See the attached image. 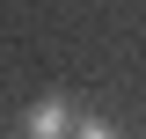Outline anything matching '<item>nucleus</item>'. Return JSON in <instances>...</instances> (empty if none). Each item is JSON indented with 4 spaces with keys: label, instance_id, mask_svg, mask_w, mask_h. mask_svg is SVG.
I'll list each match as a JSON object with an SVG mask.
<instances>
[{
    "label": "nucleus",
    "instance_id": "f03ea898",
    "mask_svg": "<svg viewBox=\"0 0 146 139\" xmlns=\"http://www.w3.org/2000/svg\"><path fill=\"white\" fill-rule=\"evenodd\" d=\"M73 139H117V124H102V117H80V124H73Z\"/></svg>",
    "mask_w": 146,
    "mask_h": 139
},
{
    "label": "nucleus",
    "instance_id": "f257e3e1",
    "mask_svg": "<svg viewBox=\"0 0 146 139\" xmlns=\"http://www.w3.org/2000/svg\"><path fill=\"white\" fill-rule=\"evenodd\" d=\"M29 139H73V110L66 103H36L29 110Z\"/></svg>",
    "mask_w": 146,
    "mask_h": 139
}]
</instances>
